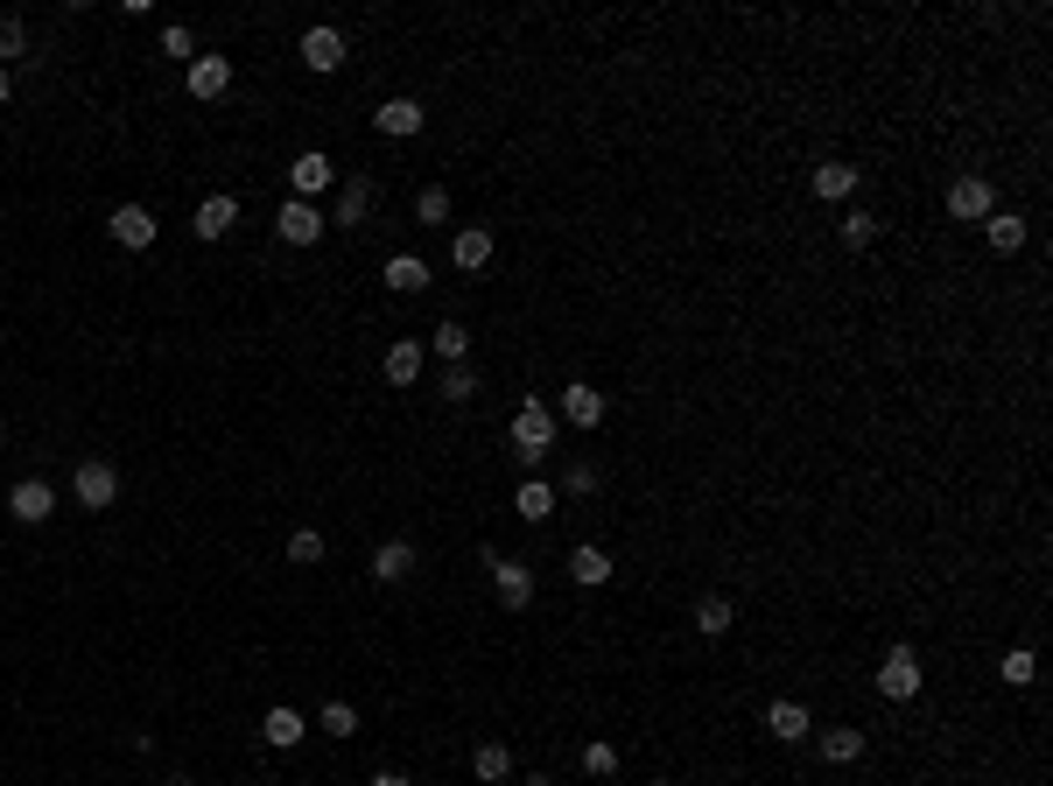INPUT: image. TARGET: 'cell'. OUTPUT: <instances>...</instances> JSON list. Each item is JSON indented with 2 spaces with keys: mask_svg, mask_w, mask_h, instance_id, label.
<instances>
[{
  "mask_svg": "<svg viewBox=\"0 0 1053 786\" xmlns=\"http://www.w3.org/2000/svg\"><path fill=\"white\" fill-rule=\"evenodd\" d=\"M506 443H513V456H520L527 471L541 464V456L555 450V414H548V400H520V414H513Z\"/></svg>",
  "mask_w": 1053,
  "mask_h": 786,
  "instance_id": "obj_1",
  "label": "cell"
},
{
  "mask_svg": "<svg viewBox=\"0 0 1053 786\" xmlns=\"http://www.w3.org/2000/svg\"><path fill=\"white\" fill-rule=\"evenodd\" d=\"M921 681L927 675H921V654H913V646H892V654L878 660V696H885V702H913V696H921Z\"/></svg>",
  "mask_w": 1053,
  "mask_h": 786,
  "instance_id": "obj_2",
  "label": "cell"
},
{
  "mask_svg": "<svg viewBox=\"0 0 1053 786\" xmlns=\"http://www.w3.org/2000/svg\"><path fill=\"white\" fill-rule=\"evenodd\" d=\"M990 211H998V190H990V176H955V183H948V218L984 225Z\"/></svg>",
  "mask_w": 1053,
  "mask_h": 786,
  "instance_id": "obj_3",
  "label": "cell"
},
{
  "mask_svg": "<svg viewBox=\"0 0 1053 786\" xmlns=\"http://www.w3.org/2000/svg\"><path fill=\"white\" fill-rule=\"evenodd\" d=\"M71 492H78V506L106 513L112 498H120V471H112L106 456H85V464H78V477H71Z\"/></svg>",
  "mask_w": 1053,
  "mask_h": 786,
  "instance_id": "obj_4",
  "label": "cell"
},
{
  "mask_svg": "<svg viewBox=\"0 0 1053 786\" xmlns=\"http://www.w3.org/2000/svg\"><path fill=\"white\" fill-rule=\"evenodd\" d=\"M477 562H492V590H499L506 611H527L534 604V569L527 562H506V554H492V548L477 554Z\"/></svg>",
  "mask_w": 1053,
  "mask_h": 786,
  "instance_id": "obj_5",
  "label": "cell"
},
{
  "mask_svg": "<svg viewBox=\"0 0 1053 786\" xmlns=\"http://www.w3.org/2000/svg\"><path fill=\"white\" fill-rule=\"evenodd\" d=\"M289 183H296V197H302V204H310V197H316V190H331V183H337V162H331V155H323V148H302V155L289 162Z\"/></svg>",
  "mask_w": 1053,
  "mask_h": 786,
  "instance_id": "obj_6",
  "label": "cell"
},
{
  "mask_svg": "<svg viewBox=\"0 0 1053 786\" xmlns=\"http://www.w3.org/2000/svg\"><path fill=\"white\" fill-rule=\"evenodd\" d=\"M275 233L289 239V246H316V239H323V211L302 204V197H289V204L275 211Z\"/></svg>",
  "mask_w": 1053,
  "mask_h": 786,
  "instance_id": "obj_7",
  "label": "cell"
},
{
  "mask_svg": "<svg viewBox=\"0 0 1053 786\" xmlns=\"http://www.w3.org/2000/svg\"><path fill=\"white\" fill-rule=\"evenodd\" d=\"M8 513H14V520H22V527H43L50 513H56V492L43 485V477H22V485L8 492Z\"/></svg>",
  "mask_w": 1053,
  "mask_h": 786,
  "instance_id": "obj_8",
  "label": "cell"
},
{
  "mask_svg": "<svg viewBox=\"0 0 1053 786\" xmlns=\"http://www.w3.org/2000/svg\"><path fill=\"white\" fill-rule=\"evenodd\" d=\"M112 246H127V254L155 246V211H148V204H120V211H112Z\"/></svg>",
  "mask_w": 1053,
  "mask_h": 786,
  "instance_id": "obj_9",
  "label": "cell"
},
{
  "mask_svg": "<svg viewBox=\"0 0 1053 786\" xmlns=\"http://www.w3.org/2000/svg\"><path fill=\"white\" fill-rule=\"evenodd\" d=\"M260 737L275 744V752H296V744L310 737V723H302V709H289V702H275V709H267V717H260Z\"/></svg>",
  "mask_w": 1053,
  "mask_h": 786,
  "instance_id": "obj_10",
  "label": "cell"
},
{
  "mask_svg": "<svg viewBox=\"0 0 1053 786\" xmlns=\"http://www.w3.org/2000/svg\"><path fill=\"white\" fill-rule=\"evenodd\" d=\"M765 731H773L780 744H801V737H808V731H815V717H808V702H787V696H780L773 709H765Z\"/></svg>",
  "mask_w": 1053,
  "mask_h": 786,
  "instance_id": "obj_11",
  "label": "cell"
},
{
  "mask_svg": "<svg viewBox=\"0 0 1053 786\" xmlns=\"http://www.w3.org/2000/svg\"><path fill=\"white\" fill-rule=\"evenodd\" d=\"M373 197H379V190L366 176H344V190H337V233H358L366 211H373Z\"/></svg>",
  "mask_w": 1053,
  "mask_h": 786,
  "instance_id": "obj_12",
  "label": "cell"
},
{
  "mask_svg": "<svg viewBox=\"0 0 1053 786\" xmlns=\"http://www.w3.org/2000/svg\"><path fill=\"white\" fill-rule=\"evenodd\" d=\"M225 85H233V56H197L190 64V99H225Z\"/></svg>",
  "mask_w": 1053,
  "mask_h": 786,
  "instance_id": "obj_13",
  "label": "cell"
},
{
  "mask_svg": "<svg viewBox=\"0 0 1053 786\" xmlns=\"http://www.w3.org/2000/svg\"><path fill=\"white\" fill-rule=\"evenodd\" d=\"M344 56H352V50H344L337 29H310V35H302V64H310V71H344Z\"/></svg>",
  "mask_w": 1053,
  "mask_h": 786,
  "instance_id": "obj_14",
  "label": "cell"
},
{
  "mask_svg": "<svg viewBox=\"0 0 1053 786\" xmlns=\"http://www.w3.org/2000/svg\"><path fill=\"white\" fill-rule=\"evenodd\" d=\"M562 421H569V429H598V421H604V394L583 387V379H577V387H562Z\"/></svg>",
  "mask_w": 1053,
  "mask_h": 786,
  "instance_id": "obj_15",
  "label": "cell"
},
{
  "mask_svg": "<svg viewBox=\"0 0 1053 786\" xmlns=\"http://www.w3.org/2000/svg\"><path fill=\"white\" fill-rule=\"evenodd\" d=\"M373 127L387 133V141H415V133H421V106H415V99H387V106L373 112Z\"/></svg>",
  "mask_w": 1053,
  "mask_h": 786,
  "instance_id": "obj_16",
  "label": "cell"
},
{
  "mask_svg": "<svg viewBox=\"0 0 1053 786\" xmlns=\"http://www.w3.org/2000/svg\"><path fill=\"white\" fill-rule=\"evenodd\" d=\"M808 183H815V197H821V204H842V197L857 190V169H850V162H815V176H808Z\"/></svg>",
  "mask_w": 1053,
  "mask_h": 786,
  "instance_id": "obj_17",
  "label": "cell"
},
{
  "mask_svg": "<svg viewBox=\"0 0 1053 786\" xmlns=\"http://www.w3.org/2000/svg\"><path fill=\"white\" fill-rule=\"evenodd\" d=\"M450 260L464 267V274H477V267L492 260V233H485V225H464V233L450 239Z\"/></svg>",
  "mask_w": 1053,
  "mask_h": 786,
  "instance_id": "obj_18",
  "label": "cell"
},
{
  "mask_svg": "<svg viewBox=\"0 0 1053 786\" xmlns=\"http://www.w3.org/2000/svg\"><path fill=\"white\" fill-rule=\"evenodd\" d=\"M984 239H990V254H1019V246H1025V218H1019V211H990Z\"/></svg>",
  "mask_w": 1053,
  "mask_h": 786,
  "instance_id": "obj_19",
  "label": "cell"
},
{
  "mask_svg": "<svg viewBox=\"0 0 1053 786\" xmlns=\"http://www.w3.org/2000/svg\"><path fill=\"white\" fill-rule=\"evenodd\" d=\"M233 225H239V204L233 197H204L197 204V239H225Z\"/></svg>",
  "mask_w": 1053,
  "mask_h": 786,
  "instance_id": "obj_20",
  "label": "cell"
},
{
  "mask_svg": "<svg viewBox=\"0 0 1053 786\" xmlns=\"http://www.w3.org/2000/svg\"><path fill=\"white\" fill-rule=\"evenodd\" d=\"M387 289H394V295H421V289H429V260L394 254V260H387Z\"/></svg>",
  "mask_w": 1053,
  "mask_h": 786,
  "instance_id": "obj_21",
  "label": "cell"
},
{
  "mask_svg": "<svg viewBox=\"0 0 1053 786\" xmlns=\"http://www.w3.org/2000/svg\"><path fill=\"white\" fill-rule=\"evenodd\" d=\"M387 379H394V387H415V379H421V344L415 337H394L387 344Z\"/></svg>",
  "mask_w": 1053,
  "mask_h": 786,
  "instance_id": "obj_22",
  "label": "cell"
},
{
  "mask_svg": "<svg viewBox=\"0 0 1053 786\" xmlns=\"http://www.w3.org/2000/svg\"><path fill=\"white\" fill-rule=\"evenodd\" d=\"M408 569H415V548H408V541H379V548H373V577H379V583H400Z\"/></svg>",
  "mask_w": 1053,
  "mask_h": 786,
  "instance_id": "obj_23",
  "label": "cell"
},
{
  "mask_svg": "<svg viewBox=\"0 0 1053 786\" xmlns=\"http://www.w3.org/2000/svg\"><path fill=\"white\" fill-rule=\"evenodd\" d=\"M513 513H520V520H548V513H555V485H541V477H527V485L513 492Z\"/></svg>",
  "mask_w": 1053,
  "mask_h": 786,
  "instance_id": "obj_24",
  "label": "cell"
},
{
  "mask_svg": "<svg viewBox=\"0 0 1053 786\" xmlns=\"http://www.w3.org/2000/svg\"><path fill=\"white\" fill-rule=\"evenodd\" d=\"M569 577H577V583H590V590H598V583H611V554L583 541L577 554H569Z\"/></svg>",
  "mask_w": 1053,
  "mask_h": 786,
  "instance_id": "obj_25",
  "label": "cell"
},
{
  "mask_svg": "<svg viewBox=\"0 0 1053 786\" xmlns=\"http://www.w3.org/2000/svg\"><path fill=\"white\" fill-rule=\"evenodd\" d=\"M821 758H829V765L864 758V731H850V723H842V731H821Z\"/></svg>",
  "mask_w": 1053,
  "mask_h": 786,
  "instance_id": "obj_26",
  "label": "cell"
},
{
  "mask_svg": "<svg viewBox=\"0 0 1053 786\" xmlns=\"http://www.w3.org/2000/svg\"><path fill=\"white\" fill-rule=\"evenodd\" d=\"M471 773L485 779V786H492V779H506V773H513V752H506L499 737H492V744H477V752H471Z\"/></svg>",
  "mask_w": 1053,
  "mask_h": 786,
  "instance_id": "obj_27",
  "label": "cell"
},
{
  "mask_svg": "<svg viewBox=\"0 0 1053 786\" xmlns=\"http://www.w3.org/2000/svg\"><path fill=\"white\" fill-rule=\"evenodd\" d=\"M731 618H738L731 597H702V604H696V632H702V639H723V632H731Z\"/></svg>",
  "mask_w": 1053,
  "mask_h": 786,
  "instance_id": "obj_28",
  "label": "cell"
},
{
  "mask_svg": "<svg viewBox=\"0 0 1053 786\" xmlns=\"http://www.w3.org/2000/svg\"><path fill=\"white\" fill-rule=\"evenodd\" d=\"M429 344H436V358H443V366H464L471 331H464V323H436V337H429Z\"/></svg>",
  "mask_w": 1053,
  "mask_h": 786,
  "instance_id": "obj_29",
  "label": "cell"
},
{
  "mask_svg": "<svg viewBox=\"0 0 1053 786\" xmlns=\"http://www.w3.org/2000/svg\"><path fill=\"white\" fill-rule=\"evenodd\" d=\"M316 731H331V737H358V709H352V702H323Z\"/></svg>",
  "mask_w": 1053,
  "mask_h": 786,
  "instance_id": "obj_30",
  "label": "cell"
},
{
  "mask_svg": "<svg viewBox=\"0 0 1053 786\" xmlns=\"http://www.w3.org/2000/svg\"><path fill=\"white\" fill-rule=\"evenodd\" d=\"M289 562H296V569H316V562H323V534H316V527L289 534Z\"/></svg>",
  "mask_w": 1053,
  "mask_h": 786,
  "instance_id": "obj_31",
  "label": "cell"
},
{
  "mask_svg": "<svg viewBox=\"0 0 1053 786\" xmlns=\"http://www.w3.org/2000/svg\"><path fill=\"white\" fill-rule=\"evenodd\" d=\"M415 218H421V225H443V218H450V190H443V183H429V190L415 197Z\"/></svg>",
  "mask_w": 1053,
  "mask_h": 786,
  "instance_id": "obj_32",
  "label": "cell"
},
{
  "mask_svg": "<svg viewBox=\"0 0 1053 786\" xmlns=\"http://www.w3.org/2000/svg\"><path fill=\"white\" fill-rule=\"evenodd\" d=\"M878 239V211H842V246H871Z\"/></svg>",
  "mask_w": 1053,
  "mask_h": 786,
  "instance_id": "obj_33",
  "label": "cell"
},
{
  "mask_svg": "<svg viewBox=\"0 0 1053 786\" xmlns=\"http://www.w3.org/2000/svg\"><path fill=\"white\" fill-rule=\"evenodd\" d=\"M22 50H29L22 14H0V71H8V56H22Z\"/></svg>",
  "mask_w": 1053,
  "mask_h": 786,
  "instance_id": "obj_34",
  "label": "cell"
},
{
  "mask_svg": "<svg viewBox=\"0 0 1053 786\" xmlns=\"http://www.w3.org/2000/svg\"><path fill=\"white\" fill-rule=\"evenodd\" d=\"M162 56H183V64H197V35H190L183 22H169V29H162Z\"/></svg>",
  "mask_w": 1053,
  "mask_h": 786,
  "instance_id": "obj_35",
  "label": "cell"
},
{
  "mask_svg": "<svg viewBox=\"0 0 1053 786\" xmlns=\"http://www.w3.org/2000/svg\"><path fill=\"white\" fill-rule=\"evenodd\" d=\"M1032 667H1040V660H1032V646H1011V654H1004V667H998V675H1004L1011 688H1025V681H1032Z\"/></svg>",
  "mask_w": 1053,
  "mask_h": 786,
  "instance_id": "obj_36",
  "label": "cell"
},
{
  "mask_svg": "<svg viewBox=\"0 0 1053 786\" xmlns=\"http://www.w3.org/2000/svg\"><path fill=\"white\" fill-rule=\"evenodd\" d=\"M583 773L611 779V773H619V744H590V752H583Z\"/></svg>",
  "mask_w": 1053,
  "mask_h": 786,
  "instance_id": "obj_37",
  "label": "cell"
},
{
  "mask_svg": "<svg viewBox=\"0 0 1053 786\" xmlns=\"http://www.w3.org/2000/svg\"><path fill=\"white\" fill-rule=\"evenodd\" d=\"M443 394H450V400H471V394H477V373H471V366H443Z\"/></svg>",
  "mask_w": 1053,
  "mask_h": 786,
  "instance_id": "obj_38",
  "label": "cell"
},
{
  "mask_svg": "<svg viewBox=\"0 0 1053 786\" xmlns=\"http://www.w3.org/2000/svg\"><path fill=\"white\" fill-rule=\"evenodd\" d=\"M562 492L590 498V492H598V471H590V464H569V471H562Z\"/></svg>",
  "mask_w": 1053,
  "mask_h": 786,
  "instance_id": "obj_39",
  "label": "cell"
},
{
  "mask_svg": "<svg viewBox=\"0 0 1053 786\" xmlns=\"http://www.w3.org/2000/svg\"><path fill=\"white\" fill-rule=\"evenodd\" d=\"M373 786H408V779H400V773H373Z\"/></svg>",
  "mask_w": 1053,
  "mask_h": 786,
  "instance_id": "obj_40",
  "label": "cell"
},
{
  "mask_svg": "<svg viewBox=\"0 0 1053 786\" xmlns=\"http://www.w3.org/2000/svg\"><path fill=\"white\" fill-rule=\"evenodd\" d=\"M527 786H555V779H548V773H534V779H527Z\"/></svg>",
  "mask_w": 1053,
  "mask_h": 786,
  "instance_id": "obj_41",
  "label": "cell"
},
{
  "mask_svg": "<svg viewBox=\"0 0 1053 786\" xmlns=\"http://www.w3.org/2000/svg\"><path fill=\"white\" fill-rule=\"evenodd\" d=\"M0 99H8V71H0Z\"/></svg>",
  "mask_w": 1053,
  "mask_h": 786,
  "instance_id": "obj_42",
  "label": "cell"
},
{
  "mask_svg": "<svg viewBox=\"0 0 1053 786\" xmlns=\"http://www.w3.org/2000/svg\"><path fill=\"white\" fill-rule=\"evenodd\" d=\"M654 786H667V779H654Z\"/></svg>",
  "mask_w": 1053,
  "mask_h": 786,
  "instance_id": "obj_43",
  "label": "cell"
}]
</instances>
